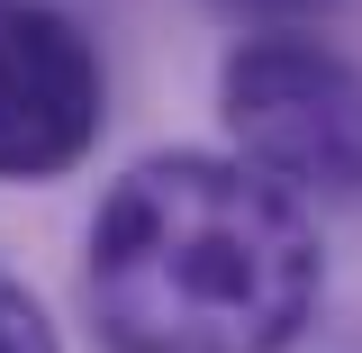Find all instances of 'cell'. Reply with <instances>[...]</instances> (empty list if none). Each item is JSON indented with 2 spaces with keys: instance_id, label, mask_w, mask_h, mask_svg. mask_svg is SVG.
Returning <instances> with one entry per match:
<instances>
[{
  "instance_id": "6da1fadb",
  "label": "cell",
  "mask_w": 362,
  "mask_h": 353,
  "mask_svg": "<svg viewBox=\"0 0 362 353\" xmlns=\"http://www.w3.org/2000/svg\"><path fill=\"white\" fill-rule=\"evenodd\" d=\"M317 236L254 163L154 154L90 226V317L109 353H290L317 317Z\"/></svg>"
},
{
  "instance_id": "7a4b0ae2",
  "label": "cell",
  "mask_w": 362,
  "mask_h": 353,
  "mask_svg": "<svg viewBox=\"0 0 362 353\" xmlns=\"http://www.w3.org/2000/svg\"><path fill=\"white\" fill-rule=\"evenodd\" d=\"M226 127L245 163L272 173L290 199L362 209V73L317 37H254L218 73Z\"/></svg>"
},
{
  "instance_id": "3957f363",
  "label": "cell",
  "mask_w": 362,
  "mask_h": 353,
  "mask_svg": "<svg viewBox=\"0 0 362 353\" xmlns=\"http://www.w3.org/2000/svg\"><path fill=\"white\" fill-rule=\"evenodd\" d=\"M100 54L45 0H0V181H54L100 145Z\"/></svg>"
},
{
  "instance_id": "277c9868",
  "label": "cell",
  "mask_w": 362,
  "mask_h": 353,
  "mask_svg": "<svg viewBox=\"0 0 362 353\" xmlns=\"http://www.w3.org/2000/svg\"><path fill=\"white\" fill-rule=\"evenodd\" d=\"M0 353H64L54 326H45V308L18 290V281H0Z\"/></svg>"
},
{
  "instance_id": "5b68a950",
  "label": "cell",
  "mask_w": 362,
  "mask_h": 353,
  "mask_svg": "<svg viewBox=\"0 0 362 353\" xmlns=\"http://www.w3.org/2000/svg\"><path fill=\"white\" fill-rule=\"evenodd\" d=\"M263 9H308V0H263Z\"/></svg>"
}]
</instances>
